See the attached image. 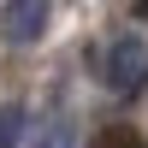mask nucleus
I'll list each match as a JSON object with an SVG mask.
<instances>
[{
    "instance_id": "obj_4",
    "label": "nucleus",
    "mask_w": 148,
    "mask_h": 148,
    "mask_svg": "<svg viewBox=\"0 0 148 148\" xmlns=\"http://www.w3.org/2000/svg\"><path fill=\"white\" fill-rule=\"evenodd\" d=\"M24 136V107H0V148H18Z\"/></svg>"
},
{
    "instance_id": "obj_1",
    "label": "nucleus",
    "mask_w": 148,
    "mask_h": 148,
    "mask_svg": "<svg viewBox=\"0 0 148 148\" xmlns=\"http://www.w3.org/2000/svg\"><path fill=\"white\" fill-rule=\"evenodd\" d=\"M101 77H107V89H136V83L148 77V42L142 36H119L113 47H107V59H101Z\"/></svg>"
},
{
    "instance_id": "obj_3",
    "label": "nucleus",
    "mask_w": 148,
    "mask_h": 148,
    "mask_svg": "<svg viewBox=\"0 0 148 148\" xmlns=\"http://www.w3.org/2000/svg\"><path fill=\"white\" fill-rule=\"evenodd\" d=\"M89 148H148V136H142L136 125H101Z\"/></svg>"
},
{
    "instance_id": "obj_2",
    "label": "nucleus",
    "mask_w": 148,
    "mask_h": 148,
    "mask_svg": "<svg viewBox=\"0 0 148 148\" xmlns=\"http://www.w3.org/2000/svg\"><path fill=\"white\" fill-rule=\"evenodd\" d=\"M47 12H53V0H6V12H0V36H6L12 47H30V42H42V30H47Z\"/></svg>"
},
{
    "instance_id": "obj_6",
    "label": "nucleus",
    "mask_w": 148,
    "mask_h": 148,
    "mask_svg": "<svg viewBox=\"0 0 148 148\" xmlns=\"http://www.w3.org/2000/svg\"><path fill=\"white\" fill-rule=\"evenodd\" d=\"M136 18H142V24H148V0H136Z\"/></svg>"
},
{
    "instance_id": "obj_5",
    "label": "nucleus",
    "mask_w": 148,
    "mask_h": 148,
    "mask_svg": "<svg viewBox=\"0 0 148 148\" xmlns=\"http://www.w3.org/2000/svg\"><path fill=\"white\" fill-rule=\"evenodd\" d=\"M42 148H71V125H65V119H53V125H47Z\"/></svg>"
}]
</instances>
